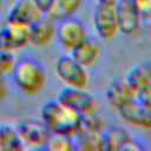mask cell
<instances>
[{
    "label": "cell",
    "mask_w": 151,
    "mask_h": 151,
    "mask_svg": "<svg viewBox=\"0 0 151 151\" xmlns=\"http://www.w3.org/2000/svg\"><path fill=\"white\" fill-rule=\"evenodd\" d=\"M81 113L63 105L57 99L47 100L40 109V119L48 126L52 133L73 137L77 134Z\"/></svg>",
    "instance_id": "cell-1"
},
{
    "label": "cell",
    "mask_w": 151,
    "mask_h": 151,
    "mask_svg": "<svg viewBox=\"0 0 151 151\" xmlns=\"http://www.w3.org/2000/svg\"><path fill=\"white\" fill-rule=\"evenodd\" d=\"M15 85L27 94L39 93L46 83V71L41 61L26 55L15 60L12 70Z\"/></svg>",
    "instance_id": "cell-2"
},
{
    "label": "cell",
    "mask_w": 151,
    "mask_h": 151,
    "mask_svg": "<svg viewBox=\"0 0 151 151\" xmlns=\"http://www.w3.org/2000/svg\"><path fill=\"white\" fill-rule=\"evenodd\" d=\"M55 73L58 78L67 86L86 88L88 85V74L86 67L80 65L71 55H61L55 61Z\"/></svg>",
    "instance_id": "cell-3"
},
{
    "label": "cell",
    "mask_w": 151,
    "mask_h": 151,
    "mask_svg": "<svg viewBox=\"0 0 151 151\" xmlns=\"http://www.w3.org/2000/svg\"><path fill=\"white\" fill-rule=\"evenodd\" d=\"M17 130L22 144L31 147H45L52 136V131L41 119H22L18 123Z\"/></svg>",
    "instance_id": "cell-4"
},
{
    "label": "cell",
    "mask_w": 151,
    "mask_h": 151,
    "mask_svg": "<svg viewBox=\"0 0 151 151\" xmlns=\"http://www.w3.org/2000/svg\"><path fill=\"white\" fill-rule=\"evenodd\" d=\"M87 37L88 35L84 22L73 15L57 20L55 38L65 50L71 51Z\"/></svg>",
    "instance_id": "cell-5"
},
{
    "label": "cell",
    "mask_w": 151,
    "mask_h": 151,
    "mask_svg": "<svg viewBox=\"0 0 151 151\" xmlns=\"http://www.w3.org/2000/svg\"><path fill=\"white\" fill-rule=\"evenodd\" d=\"M57 100L81 114L94 111V98L85 88L66 85L58 92Z\"/></svg>",
    "instance_id": "cell-6"
},
{
    "label": "cell",
    "mask_w": 151,
    "mask_h": 151,
    "mask_svg": "<svg viewBox=\"0 0 151 151\" xmlns=\"http://www.w3.org/2000/svg\"><path fill=\"white\" fill-rule=\"evenodd\" d=\"M93 26L97 34L101 39L109 40L114 38L118 33V22L114 5L97 4L93 11Z\"/></svg>",
    "instance_id": "cell-7"
},
{
    "label": "cell",
    "mask_w": 151,
    "mask_h": 151,
    "mask_svg": "<svg viewBox=\"0 0 151 151\" xmlns=\"http://www.w3.org/2000/svg\"><path fill=\"white\" fill-rule=\"evenodd\" d=\"M103 150L109 151H127L142 150L143 146L136 140L131 133L122 126H111L107 131L101 133Z\"/></svg>",
    "instance_id": "cell-8"
},
{
    "label": "cell",
    "mask_w": 151,
    "mask_h": 151,
    "mask_svg": "<svg viewBox=\"0 0 151 151\" xmlns=\"http://www.w3.org/2000/svg\"><path fill=\"white\" fill-rule=\"evenodd\" d=\"M29 44V26L7 22L0 28V50L15 52Z\"/></svg>",
    "instance_id": "cell-9"
},
{
    "label": "cell",
    "mask_w": 151,
    "mask_h": 151,
    "mask_svg": "<svg viewBox=\"0 0 151 151\" xmlns=\"http://www.w3.org/2000/svg\"><path fill=\"white\" fill-rule=\"evenodd\" d=\"M118 31L125 35L134 34L140 25V17L138 15L132 0H117L114 4Z\"/></svg>",
    "instance_id": "cell-10"
},
{
    "label": "cell",
    "mask_w": 151,
    "mask_h": 151,
    "mask_svg": "<svg viewBox=\"0 0 151 151\" xmlns=\"http://www.w3.org/2000/svg\"><path fill=\"white\" fill-rule=\"evenodd\" d=\"M118 111L122 119L130 125L143 130L151 129V110L137 98L120 107Z\"/></svg>",
    "instance_id": "cell-11"
},
{
    "label": "cell",
    "mask_w": 151,
    "mask_h": 151,
    "mask_svg": "<svg viewBox=\"0 0 151 151\" xmlns=\"http://www.w3.org/2000/svg\"><path fill=\"white\" fill-rule=\"evenodd\" d=\"M55 32L57 20L50 14H41L29 26V42L35 46H46L55 38Z\"/></svg>",
    "instance_id": "cell-12"
},
{
    "label": "cell",
    "mask_w": 151,
    "mask_h": 151,
    "mask_svg": "<svg viewBox=\"0 0 151 151\" xmlns=\"http://www.w3.org/2000/svg\"><path fill=\"white\" fill-rule=\"evenodd\" d=\"M41 17L32 0H18L7 13V22L31 26Z\"/></svg>",
    "instance_id": "cell-13"
},
{
    "label": "cell",
    "mask_w": 151,
    "mask_h": 151,
    "mask_svg": "<svg viewBox=\"0 0 151 151\" xmlns=\"http://www.w3.org/2000/svg\"><path fill=\"white\" fill-rule=\"evenodd\" d=\"M107 101L117 110L137 98L136 91L129 85L126 79H114L106 90Z\"/></svg>",
    "instance_id": "cell-14"
},
{
    "label": "cell",
    "mask_w": 151,
    "mask_h": 151,
    "mask_svg": "<svg viewBox=\"0 0 151 151\" xmlns=\"http://www.w3.org/2000/svg\"><path fill=\"white\" fill-rule=\"evenodd\" d=\"M70 52H71V57L74 60H77L84 67H88L96 63L100 51L97 42L87 37L76 47H73Z\"/></svg>",
    "instance_id": "cell-15"
},
{
    "label": "cell",
    "mask_w": 151,
    "mask_h": 151,
    "mask_svg": "<svg viewBox=\"0 0 151 151\" xmlns=\"http://www.w3.org/2000/svg\"><path fill=\"white\" fill-rule=\"evenodd\" d=\"M129 85L138 93L140 90L151 84V63L143 61L130 68L125 77Z\"/></svg>",
    "instance_id": "cell-16"
},
{
    "label": "cell",
    "mask_w": 151,
    "mask_h": 151,
    "mask_svg": "<svg viewBox=\"0 0 151 151\" xmlns=\"http://www.w3.org/2000/svg\"><path fill=\"white\" fill-rule=\"evenodd\" d=\"M24 147L17 127L9 124H0V151H21Z\"/></svg>",
    "instance_id": "cell-17"
},
{
    "label": "cell",
    "mask_w": 151,
    "mask_h": 151,
    "mask_svg": "<svg viewBox=\"0 0 151 151\" xmlns=\"http://www.w3.org/2000/svg\"><path fill=\"white\" fill-rule=\"evenodd\" d=\"M83 0H54L50 15L55 20L72 17L81 6Z\"/></svg>",
    "instance_id": "cell-18"
},
{
    "label": "cell",
    "mask_w": 151,
    "mask_h": 151,
    "mask_svg": "<svg viewBox=\"0 0 151 151\" xmlns=\"http://www.w3.org/2000/svg\"><path fill=\"white\" fill-rule=\"evenodd\" d=\"M45 147L51 151H71L76 149L72 142V137L65 134H58V133H52Z\"/></svg>",
    "instance_id": "cell-19"
},
{
    "label": "cell",
    "mask_w": 151,
    "mask_h": 151,
    "mask_svg": "<svg viewBox=\"0 0 151 151\" xmlns=\"http://www.w3.org/2000/svg\"><path fill=\"white\" fill-rule=\"evenodd\" d=\"M76 149L90 151V150H103L101 134L96 136H80L78 137V146Z\"/></svg>",
    "instance_id": "cell-20"
},
{
    "label": "cell",
    "mask_w": 151,
    "mask_h": 151,
    "mask_svg": "<svg viewBox=\"0 0 151 151\" xmlns=\"http://www.w3.org/2000/svg\"><path fill=\"white\" fill-rule=\"evenodd\" d=\"M15 60L17 59L14 58L13 52L0 50V76H5L12 72Z\"/></svg>",
    "instance_id": "cell-21"
},
{
    "label": "cell",
    "mask_w": 151,
    "mask_h": 151,
    "mask_svg": "<svg viewBox=\"0 0 151 151\" xmlns=\"http://www.w3.org/2000/svg\"><path fill=\"white\" fill-rule=\"evenodd\" d=\"M140 19L151 20V0H132Z\"/></svg>",
    "instance_id": "cell-22"
},
{
    "label": "cell",
    "mask_w": 151,
    "mask_h": 151,
    "mask_svg": "<svg viewBox=\"0 0 151 151\" xmlns=\"http://www.w3.org/2000/svg\"><path fill=\"white\" fill-rule=\"evenodd\" d=\"M137 99L151 110V84L137 93Z\"/></svg>",
    "instance_id": "cell-23"
},
{
    "label": "cell",
    "mask_w": 151,
    "mask_h": 151,
    "mask_svg": "<svg viewBox=\"0 0 151 151\" xmlns=\"http://www.w3.org/2000/svg\"><path fill=\"white\" fill-rule=\"evenodd\" d=\"M32 1L41 14H50L54 4V0H32Z\"/></svg>",
    "instance_id": "cell-24"
},
{
    "label": "cell",
    "mask_w": 151,
    "mask_h": 151,
    "mask_svg": "<svg viewBox=\"0 0 151 151\" xmlns=\"http://www.w3.org/2000/svg\"><path fill=\"white\" fill-rule=\"evenodd\" d=\"M8 94V86L5 76H0V101H2Z\"/></svg>",
    "instance_id": "cell-25"
},
{
    "label": "cell",
    "mask_w": 151,
    "mask_h": 151,
    "mask_svg": "<svg viewBox=\"0 0 151 151\" xmlns=\"http://www.w3.org/2000/svg\"><path fill=\"white\" fill-rule=\"evenodd\" d=\"M117 0H97V4H103V5H114Z\"/></svg>",
    "instance_id": "cell-26"
}]
</instances>
